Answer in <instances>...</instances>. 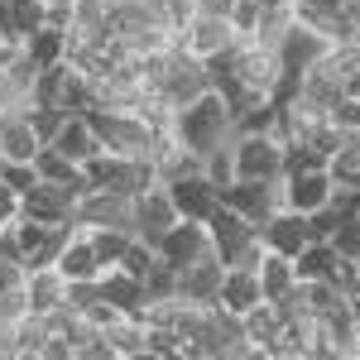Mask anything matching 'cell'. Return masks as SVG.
I'll use <instances>...</instances> for the list:
<instances>
[{
  "instance_id": "obj_1",
  "label": "cell",
  "mask_w": 360,
  "mask_h": 360,
  "mask_svg": "<svg viewBox=\"0 0 360 360\" xmlns=\"http://www.w3.org/2000/svg\"><path fill=\"white\" fill-rule=\"evenodd\" d=\"M173 139H178L188 154H197V159H207L212 149L231 144L236 130H231V111H226V101L217 96V91H207V96H197L193 106H183V111L173 115Z\"/></svg>"
},
{
  "instance_id": "obj_2",
  "label": "cell",
  "mask_w": 360,
  "mask_h": 360,
  "mask_svg": "<svg viewBox=\"0 0 360 360\" xmlns=\"http://www.w3.org/2000/svg\"><path fill=\"white\" fill-rule=\"evenodd\" d=\"M86 125H91V135H96V144L106 154H115V159H149L154 164V130L144 120L96 106V111H86Z\"/></svg>"
},
{
  "instance_id": "obj_3",
  "label": "cell",
  "mask_w": 360,
  "mask_h": 360,
  "mask_svg": "<svg viewBox=\"0 0 360 360\" xmlns=\"http://www.w3.org/2000/svg\"><path fill=\"white\" fill-rule=\"evenodd\" d=\"M217 202H221V207H231L236 217H245V221L259 231V226H264L278 207H283V178H274V183L236 178V183H226L221 193H217Z\"/></svg>"
},
{
  "instance_id": "obj_4",
  "label": "cell",
  "mask_w": 360,
  "mask_h": 360,
  "mask_svg": "<svg viewBox=\"0 0 360 360\" xmlns=\"http://www.w3.org/2000/svg\"><path fill=\"white\" fill-rule=\"evenodd\" d=\"M231 44H236V29H231V20H221V15H188V25L173 29V49L197 58V63L217 58L221 49H231Z\"/></svg>"
},
{
  "instance_id": "obj_5",
  "label": "cell",
  "mask_w": 360,
  "mask_h": 360,
  "mask_svg": "<svg viewBox=\"0 0 360 360\" xmlns=\"http://www.w3.org/2000/svg\"><path fill=\"white\" fill-rule=\"evenodd\" d=\"M231 159H236V178H255V183L283 178V144L269 135H236Z\"/></svg>"
},
{
  "instance_id": "obj_6",
  "label": "cell",
  "mask_w": 360,
  "mask_h": 360,
  "mask_svg": "<svg viewBox=\"0 0 360 360\" xmlns=\"http://www.w3.org/2000/svg\"><path fill=\"white\" fill-rule=\"evenodd\" d=\"M130 207H135V236L144 245H154V255H159V240L178 226V212H173V202H168V188L159 183V188L139 193Z\"/></svg>"
},
{
  "instance_id": "obj_7",
  "label": "cell",
  "mask_w": 360,
  "mask_h": 360,
  "mask_svg": "<svg viewBox=\"0 0 360 360\" xmlns=\"http://www.w3.org/2000/svg\"><path fill=\"white\" fill-rule=\"evenodd\" d=\"M207 91H212L207 68H202L197 58H188V53H178V49H173V68H168V77H164V86H159V96H164L173 111H183V106H193L197 96H207Z\"/></svg>"
},
{
  "instance_id": "obj_8",
  "label": "cell",
  "mask_w": 360,
  "mask_h": 360,
  "mask_svg": "<svg viewBox=\"0 0 360 360\" xmlns=\"http://www.w3.org/2000/svg\"><path fill=\"white\" fill-rule=\"evenodd\" d=\"M72 212L77 202L68 197V188H53V183H34L29 193H20V217L39 226H72Z\"/></svg>"
},
{
  "instance_id": "obj_9",
  "label": "cell",
  "mask_w": 360,
  "mask_h": 360,
  "mask_svg": "<svg viewBox=\"0 0 360 360\" xmlns=\"http://www.w3.org/2000/svg\"><path fill=\"white\" fill-rule=\"evenodd\" d=\"M221 278H226V264L217 259V250H207L188 269H178V298L183 303H197V307H212L217 293H221Z\"/></svg>"
},
{
  "instance_id": "obj_10",
  "label": "cell",
  "mask_w": 360,
  "mask_h": 360,
  "mask_svg": "<svg viewBox=\"0 0 360 360\" xmlns=\"http://www.w3.org/2000/svg\"><path fill=\"white\" fill-rule=\"evenodd\" d=\"M164 188H168V202H173L178 221H202V226H207V217L221 207V202H217V188H212L202 173L173 178V183H164Z\"/></svg>"
},
{
  "instance_id": "obj_11",
  "label": "cell",
  "mask_w": 360,
  "mask_h": 360,
  "mask_svg": "<svg viewBox=\"0 0 360 360\" xmlns=\"http://www.w3.org/2000/svg\"><path fill=\"white\" fill-rule=\"evenodd\" d=\"M327 53H332V39H322L317 29H303V25H293L288 39L278 44V63H283L288 77H303L307 68H317Z\"/></svg>"
},
{
  "instance_id": "obj_12",
  "label": "cell",
  "mask_w": 360,
  "mask_h": 360,
  "mask_svg": "<svg viewBox=\"0 0 360 360\" xmlns=\"http://www.w3.org/2000/svg\"><path fill=\"white\" fill-rule=\"evenodd\" d=\"M207 250H212L207 226H202V221H178L164 240H159V259H164L168 269H188V264H193V259H202Z\"/></svg>"
},
{
  "instance_id": "obj_13",
  "label": "cell",
  "mask_w": 360,
  "mask_h": 360,
  "mask_svg": "<svg viewBox=\"0 0 360 360\" xmlns=\"http://www.w3.org/2000/svg\"><path fill=\"white\" fill-rule=\"evenodd\" d=\"M259 240H264V250H269V255H288V259H293L303 245H312V240H307V217H303V212L278 207L274 217L259 226Z\"/></svg>"
},
{
  "instance_id": "obj_14",
  "label": "cell",
  "mask_w": 360,
  "mask_h": 360,
  "mask_svg": "<svg viewBox=\"0 0 360 360\" xmlns=\"http://www.w3.org/2000/svg\"><path fill=\"white\" fill-rule=\"evenodd\" d=\"M332 202V173H293L283 178V207L288 212H317Z\"/></svg>"
},
{
  "instance_id": "obj_15",
  "label": "cell",
  "mask_w": 360,
  "mask_h": 360,
  "mask_svg": "<svg viewBox=\"0 0 360 360\" xmlns=\"http://www.w3.org/2000/svg\"><path fill=\"white\" fill-rule=\"evenodd\" d=\"M96 288H101V298H106L111 307H120L125 317L144 322V283H139V278H130L125 269H101Z\"/></svg>"
},
{
  "instance_id": "obj_16",
  "label": "cell",
  "mask_w": 360,
  "mask_h": 360,
  "mask_svg": "<svg viewBox=\"0 0 360 360\" xmlns=\"http://www.w3.org/2000/svg\"><path fill=\"white\" fill-rule=\"evenodd\" d=\"M207 236H212V250H217V259H226L231 250H240L245 240H255L259 231H255L245 217H236L231 207H217V212L207 217Z\"/></svg>"
},
{
  "instance_id": "obj_17",
  "label": "cell",
  "mask_w": 360,
  "mask_h": 360,
  "mask_svg": "<svg viewBox=\"0 0 360 360\" xmlns=\"http://www.w3.org/2000/svg\"><path fill=\"white\" fill-rule=\"evenodd\" d=\"M336 264H341V255L327 240H312V245H303L293 255V278L298 283H332Z\"/></svg>"
},
{
  "instance_id": "obj_18",
  "label": "cell",
  "mask_w": 360,
  "mask_h": 360,
  "mask_svg": "<svg viewBox=\"0 0 360 360\" xmlns=\"http://www.w3.org/2000/svg\"><path fill=\"white\" fill-rule=\"evenodd\" d=\"M217 303L226 312H236V317H245L250 307L264 303V288H259V274H240V269H226L221 278V293H217Z\"/></svg>"
},
{
  "instance_id": "obj_19",
  "label": "cell",
  "mask_w": 360,
  "mask_h": 360,
  "mask_svg": "<svg viewBox=\"0 0 360 360\" xmlns=\"http://www.w3.org/2000/svg\"><path fill=\"white\" fill-rule=\"evenodd\" d=\"M20 53L44 72V68H58V63H68V29H53V25H44V29H34L25 44H20Z\"/></svg>"
},
{
  "instance_id": "obj_20",
  "label": "cell",
  "mask_w": 360,
  "mask_h": 360,
  "mask_svg": "<svg viewBox=\"0 0 360 360\" xmlns=\"http://www.w3.org/2000/svg\"><path fill=\"white\" fill-rule=\"evenodd\" d=\"M44 144L34 135V125H29V115H10V120H0V159H15V164H34V154H39Z\"/></svg>"
},
{
  "instance_id": "obj_21",
  "label": "cell",
  "mask_w": 360,
  "mask_h": 360,
  "mask_svg": "<svg viewBox=\"0 0 360 360\" xmlns=\"http://www.w3.org/2000/svg\"><path fill=\"white\" fill-rule=\"evenodd\" d=\"M25 293H29V312L44 317V312H53V307L63 303L68 278L58 274V269H25Z\"/></svg>"
},
{
  "instance_id": "obj_22",
  "label": "cell",
  "mask_w": 360,
  "mask_h": 360,
  "mask_svg": "<svg viewBox=\"0 0 360 360\" xmlns=\"http://www.w3.org/2000/svg\"><path fill=\"white\" fill-rule=\"evenodd\" d=\"M53 149H58V154H68L72 164H86L91 154H101V144H96V135H91V125H86V115H68V125L58 130Z\"/></svg>"
},
{
  "instance_id": "obj_23",
  "label": "cell",
  "mask_w": 360,
  "mask_h": 360,
  "mask_svg": "<svg viewBox=\"0 0 360 360\" xmlns=\"http://www.w3.org/2000/svg\"><path fill=\"white\" fill-rule=\"evenodd\" d=\"M53 269L68 278V283H91V278H101V259L91 255V245H86V240H68V250L58 255Z\"/></svg>"
},
{
  "instance_id": "obj_24",
  "label": "cell",
  "mask_w": 360,
  "mask_h": 360,
  "mask_svg": "<svg viewBox=\"0 0 360 360\" xmlns=\"http://www.w3.org/2000/svg\"><path fill=\"white\" fill-rule=\"evenodd\" d=\"M303 96L312 101V106H322V111H332L336 101L346 96V82L336 77L327 63H317V68H307L303 72Z\"/></svg>"
},
{
  "instance_id": "obj_25",
  "label": "cell",
  "mask_w": 360,
  "mask_h": 360,
  "mask_svg": "<svg viewBox=\"0 0 360 360\" xmlns=\"http://www.w3.org/2000/svg\"><path fill=\"white\" fill-rule=\"evenodd\" d=\"M327 164H332V154L307 144V139L283 144V178H293V173H327Z\"/></svg>"
},
{
  "instance_id": "obj_26",
  "label": "cell",
  "mask_w": 360,
  "mask_h": 360,
  "mask_svg": "<svg viewBox=\"0 0 360 360\" xmlns=\"http://www.w3.org/2000/svg\"><path fill=\"white\" fill-rule=\"evenodd\" d=\"M293 283H298V278H293V259H288V255H264V264H259V288H264V303L283 298Z\"/></svg>"
},
{
  "instance_id": "obj_27",
  "label": "cell",
  "mask_w": 360,
  "mask_h": 360,
  "mask_svg": "<svg viewBox=\"0 0 360 360\" xmlns=\"http://www.w3.org/2000/svg\"><path fill=\"white\" fill-rule=\"evenodd\" d=\"M293 25H298V20H293V10H264L250 39H255V49H269V53H278V44L288 39V29H293Z\"/></svg>"
},
{
  "instance_id": "obj_28",
  "label": "cell",
  "mask_w": 360,
  "mask_h": 360,
  "mask_svg": "<svg viewBox=\"0 0 360 360\" xmlns=\"http://www.w3.org/2000/svg\"><path fill=\"white\" fill-rule=\"evenodd\" d=\"M34 173H39V183H53V188H68V183L77 178V164H72L68 154H58L53 144H44V149L34 154Z\"/></svg>"
},
{
  "instance_id": "obj_29",
  "label": "cell",
  "mask_w": 360,
  "mask_h": 360,
  "mask_svg": "<svg viewBox=\"0 0 360 360\" xmlns=\"http://www.w3.org/2000/svg\"><path fill=\"white\" fill-rule=\"evenodd\" d=\"M106 341H111L115 360H130V356H139V351H144V341H149V327H144V322H135V317H120L111 332H106Z\"/></svg>"
},
{
  "instance_id": "obj_30",
  "label": "cell",
  "mask_w": 360,
  "mask_h": 360,
  "mask_svg": "<svg viewBox=\"0 0 360 360\" xmlns=\"http://www.w3.org/2000/svg\"><path fill=\"white\" fill-rule=\"evenodd\" d=\"M130 240H135L130 231H111V226H101V231H91V236H86V245H91L96 259H101V269H115Z\"/></svg>"
},
{
  "instance_id": "obj_31",
  "label": "cell",
  "mask_w": 360,
  "mask_h": 360,
  "mask_svg": "<svg viewBox=\"0 0 360 360\" xmlns=\"http://www.w3.org/2000/svg\"><path fill=\"white\" fill-rule=\"evenodd\" d=\"M240 327H245L250 336V346H269L278 332H283V322H278V312L269 303H259V307H250L245 317H240Z\"/></svg>"
},
{
  "instance_id": "obj_32",
  "label": "cell",
  "mask_w": 360,
  "mask_h": 360,
  "mask_svg": "<svg viewBox=\"0 0 360 360\" xmlns=\"http://www.w3.org/2000/svg\"><path fill=\"white\" fill-rule=\"evenodd\" d=\"M63 86H68V63H58V68H44V72L34 77L29 106H63Z\"/></svg>"
},
{
  "instance_id": "obj_33",
  "label": "cell",
  "mask_w": 360,
  "mask_h": 360,
  "mask_svg": "<svg viewBox=\"0 0 360 360\" xmlns=\"http://www.w3.org/2000/svg\"><path fill=\"white\" fill-rule=\"evenodd\" d=\"M173 298H178V269L154 259V269L144 274V303H173Z\"/></svg>"
},
{
  "instance_id": "obj_34",
  "label": "cell",
  "mask_w": 360,
  "mask_h": 360,
  "mask_svg": "<svg viewBox=\"0 0 360 360\" xmlns=\"http://www.w3.org/2000/svg\"><path fill=\"white\" fill-rule=\"evenodd\" d=\"M231 144H236V139H231ZM231 144L212 149V154L202 159V178H207V183H212L217 193H221L226 183H236V159H231Z\"/></svg>"
},
{
  "instance_id": "obj_35",
  "label": "cell",
  "mask_w": 360,
  "mask_h": 360,
  "mask_svg": "<svg viewBox=\"0 0 360 360\" xmlns=\"http://www.w3.org/2000/svg\"><path fill=\"white\" fill-rule=\"evenodd\" d=\"M29 125H34V135H39V144H53L58 130L68 125V111L63 106H29Z\"/></svg>"
},
{
  "instance_id": "obj_36",
  "label": "cell",
  "mask_w": 360,
  "mask_h": 360,
  "mask_svg": "<svg viewBox=\"0 0 360 360\" xmlns=\"http://www.w3.org/2000/svg\"><path fill=\"white\" fill-rule=\"evenodd\" d=\"M154 259H159V255H154V245H144V240L135 236V240L125 245V255H120V264H115V269H125L130 278H139V283H144V274L154 269Z\"/></svg>"
},
{
  "instance_id": "obj_37",
  "label": "cell",
  "mask_w": 360,
  "mask_h": 360,
  "mask_svg": "<svg viewBox=\"0 0 360 360\" xmlns=\"http://www.w3.org/2000/svg\"><path fill=\"white\" fill-rule=\"evenodd\" d=\"M264 255H269V250H264V240L255 236V240H245L240 250H231V255H226L221 264H226V269H240V274H259V264H264Z\"/></svg>"
},
{
  "instance_id": "obj_38",
  "label": "cell",
  "mask_w": 360,
  "mask_h": 360,
  "mask_svg": "<svg viewBox=\"0 0 360 360\" xmlns=\"http://www.w3.org/2000/svg\"><path fill=\"white\" fill-rule=\"evenodd\" d=\"M327 245H332L341 259H360V217H341V226L332 231Z\"/></svg>"
},
{
  "instance_id": "obj_39",
  "label": "cell",
  "mask_w": 360,
  "mask_h": 360,
  "mask_svg": "<svg viewBox=\"0 0 360 360\" xmlns=\"http://www.w3.org/2000/svg\"><path fill=\"white\" fill-rule=\"evenodd\" d=\"M303 293H307V312L312 317H327V312H336V307L346 303L332 283H303Z\"/></svg>"
},
{
  "instance_id": "obj_40",
  "label": "cell",
  "mask_w": 360,
  "mask_h": 360,
  "mask_svg": "<svg viewBox=\"0 0 360 360\" xmlns=\"http://www.w3.org/2000/svg\"><path fill=\"white\" fill-rule=\"evenodd\" d=\"M336 226H341V212H336L332 202L317 207V212H307V240H332Z\"/></svg>"
},
{
  "instance_id": "obj_41",
  "label": "cell",
  "mask_w": 360,
  "mask_h": 360,
  "mask_svg": "<svg viewBox=\"0 0 360 360\" xmlns=\"http://www.w3.org/2000/svg\"><path fill=\"white\" fill-rule=\"evenodd\" d=\"M0 183H5V188H15V193H29V188L39 183V173H34V164H15V159H0Z\"/></svg>"
},
{
  "instance_id": "obj_42",
  "label": "cell",
  "mask_w": 360,
  "mask_h": 360,
  "mask_svg": "<svg viewBox=\"0 0 360 360\" xmlns=\"http://www.w3.org/2000/svg\"><path fill=\"white\" fill-rule=\"evenodd\" d=\"M25 317H34V312H29V293L25 288H5V293H0V322H15V327H20Z\"/></svg>"
},
{
  "instance_id": "obj_43",
  "label": "cell",
  "mask_w": 360,
  "mask_h": 360,
  "mask_svg": "<svg viewBox=\"0 0 360 360\" xmlns=\"http://www.w3.org/2000/svg\"><path fill=\"white\" fill-rule=\"evenodd\" d=\"M327 120H332V130H341V135L346 130H360V101L356 96H341L332 111H327Z\"/></svg>"
},
{
  "instance_id": "obj_44",
  "label": "cell",
  "mask_w": 360,
  "mask_h": 360,
  "mask_svg": "<svg viewBox=\"0 0 360 360\" xmlns=\"http://www.w3.org/2000/svg\"><path fill=\"white\" fill-rule=\"evenodd\" d=\"M259 15H264V5H259V0H236V10H231V29L250 39L255 25H259Z\"/></svg>"
},
{
  "instance_id": "obj_45",
  "label": "cell",
  "mask_w": 360,
  "mask_h": 360,
  "mask_svg": "<svg viewBox=\"0 0 360 360\" xmlns=\"http://www.w3.org/2000/svg\"><path fill=\"white\" fill-rule=\"evenodd\" d=\"M144 351H154V356H178L183 351V336L173 332V327H149V341H144Z\"/></svg>"
},
{
  "instance_id": "obj_46",
  "label": "cell",
  "mask_w": 360,
  "mask_h": 360,
  "mask_svg": "<svg viewBox=\"0 0 360 360\" xmlns=\"http://www.w3.org/2000/svg\"><path fill=\"white\" fill-rule=\"evenodd\" d=\"M332 288L346 298V303H351V298H360V269H356V259H341V264H336Z\"/></svg>"
},
{
  "instance_id": "obj_47",
  "label": "cell",
  "mask_w": 360,
  "mask_h": 360,
  "mask_svg": "<svg viewBox=\"0 0 360 360\" xmlns=\"http://www.w3.org/2000/svg\"><path fill=\"white\" fill-rule=\"evenodd\" d=\"M120 317H125V312H120V307H111L106 298H96V303L82 312V322H86V327H96V332H111Z\"/></svg>"
},
{
  "instance_id": "obj_48",
  "label": "cell",
  "mask_w": 360,
  "mask_h": 360,
  "mask_svg": "<svg viewBox=\"0 0 360 360\" xmlns=\"http://www.w3.org/2000/svg\"><path fill=\"white\" fill-rule=\"evenodd\" d=\"M39 360H72V341H68V336H49V341L39 346Z\"/></svg>"
},
{
  "instance_id": "obj_49",
  "label": "cell",
  "mask_w": 360,
  "mask_h": 360,
  "mask_svg": "<svg viewBox=\"0 0 360 360\" xmlns=\"http://www.w3.org/2000/svg\"><path fill=\"white\" fill-rule=\"evenodd\" d=\"M10 221H20V193L0 183V226H10Z\"/></svg>"
},
{
  "instance_id": "obj_50",
  "label": "cell",
  "mask_w": 360,
  "mask_h": 360,
  "mask_svg": "<svg viewBox=\"0 0 360 360\" xmlns=\"http://www.w3.org/2000/svg\"><path fill=\"white\" fill-rule=\"evenodd\" d=\"M5 288H25V264L0 259V293H5Z\"/></svg>"
},
{
  "instance_id": "obj_51",
  "label": "cell",
  "mask_w": 360,
  "mask_h": 360,
  "mask_svg": "<svg viewBox=\"0 0 360 360\" xmlns=\"http://www.w3.org/2000/svg\"><path fill=\"white\" fill-rule=\"evenodd\" d=\"M0 259L25 264V250H20V240H15V231H10V226H0Z\"/></svg>"
},
{
  "instance_id": "obj_52",
  "label": "cell",
  "mask_w": 360,
  "mask_h": 360,
  "mask_svg": "<svg viewBox=\"0 0 360 360\" xmlns=\"http://www.w3.org/2000/svg\"><path fill=\"white\" fill-rule=\"evenodd\" d=\"M231 10H236V0H193V15H221V20H231Z\"/></svg>"
},
{
  "instance_id": "obj_53",
  "label": "cell",
  "mask_w": 360,
  "mask_h": 360,
  "mask_svg": "<svg viewBox=\"0 0 360 360\" xmlns=\"http://www.w3.org/2000/svg\"><path fill=\"white\" fill-rule=\"evenodd\" d=\"M245 360H274V351H269V346H250Z\"/></svg>"
},
{
  "instance_id": "obj_54",
  "label": "cell",
  "mask_w": 360,
  "mask_h": 360,
  "mask_svg": "<svg viewBox=\"0 0 360 360\" xmlns=\"http://www.w3.org/2000/svg\"><path fill=\"white\" fill-rule=\"evenodd\" d=\"M346 96H356V101H360V68L351 72V77H346Z\"/></svg>"
},
{
  "instance_id": "obj_55",
  "label": "cell",
  "mask_w": 360,
  "mask_h": 360,
  "mask_svg": "<svg viewBox=\"0 0 360 360\" xmlns=\"http://www.w3.org/2000/svg\"><path fill=\"white\" fill-rule=\"evenodd\" d=\"M15 53H20V49H10V44H0V72H5V68L15 63Z\"/></svg>"
},
{
  "instance_id": "obj_56",
  "label": "cell",
  "mask_w": 360,
  "mask_h": 360,
  "mask_svg": "<svg viewBox=\"0 0 360 360\" xmlns=\"http://www.w3.org/2000/svg\"><path fill=\"white\" fill-rule=\"evenodd\" d=\"M307 360H341V356H336L332 346H317V351H312V356H307Z\"/></svg>"
},
{
  "instance_id": "obj_57",
  "label": "cell",
  "mask_w": 360,
  "mask_h": 360,
  "mask_svg": "<svg viewBox=\"0 0 360 360\" xmlns=\"http://www.w3.org/2000/svg\"><path fill=\"white\" fill-rule=\"evenodd\" d=\"M351 312H356V317H360V298H351Z\"/></svg>"
},
{
  "instance_id": "obj_58",
  "label": "cell",
  "mask_w": 360,
  "mask_h": 360,
  "mask_svg": "<svg viewBox=\"0 0 360 360\" xmlns=\"http://www.w3.org/2000/svg\"><path fill=\"white\" fill-rule=\"evenodd\" d=\"M356 269H360V259H356Z\"/></svg>"
}]
</instances>
